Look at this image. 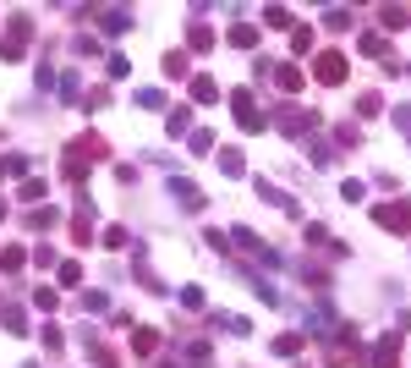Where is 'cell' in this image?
Masks as SVG:
<instances>
[{
  "label": "cell",
  "instance_id": "obj_1",
  "mask_svg": "<svg viewBox=\"0 0 411 368\" xmlns=\"http://www.w3.org/2000/svg\"><path fill=\"white\" fill-rule=\"evenodd\" d=\"M340 72H345L340 55H324V61H318V77H324V82H340Z\"/></svg>",
  "mask_w": 411,
  "mask_h": 368
}]
</instances>
